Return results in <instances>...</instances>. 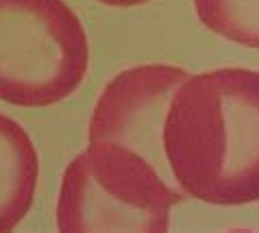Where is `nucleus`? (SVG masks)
<instances>
[{"label":"nucleus","instance_id":"5","mask_svg":"<svg viewBox=\"0 0 259 233\" xmlns=\"http://www.w3.org/2000/svg\"><path fill=\"white\" fill-rule=\"evenodd\" d=\"M39 157L33 140L13 118L0 113V233L13 231L33 205Z\"/></svg>","mask_w":259,"mask_h":233},{"label":"nucleus","instance_id":"2","mask_svg":"<svg viewBox=\"0 0 259 233\" xmlns=\"http://www.w3.org/2000/svg\"><path fill=\"white\" fill-rule=\"evenodd\" d=\"M185 194L133 148L90 144L68 164L57 201V227L83 231H157L170 227V209Z\"/></svg>","mask_w":259,"mask_h":233},{"label":"nucleus","instance_id":"7","mask_svg":"<svg viewBox=\"0 0 259 233\" xmlns=\"http://www.w3.org/2000/svg\"><path fill=\"white\" fill-rule=\"evenodd\" d=\"M107 7H140V5H146L148 0H98Z\"/></svg>","mask_w":259,"mask_h":233},{"label":"nucleus","instance_id":"6","mask_svg":"<svg viewBox=\"0 0 259 233\" xmlns=\"http://www.w3.org/2000/svg\"><path fill=\"white\" fill-rule=\"evenodd\" d=\"M194 9L215 35L259 50V0H194Z\"/></svg>","mask_w":259,"mask_h":233},{"label":"nucleus","instance_id":"3","mask_svg":"<svg viewBox=\"0 0 259 233\" xmlns=\"http://www.w3.org/2000/svg\"><path fill=\"white\" fill-rule=\"evenodd\" d=\"M90 42L63 0H0V100L50 107L78 90Z\"/></svg>","mask_w":259,"mask_h":233},{"label":"nucleus","instance_id":"1","mask_svg":"<svg viewBox=\"0 0 259 233\" xmlns=\"http://www.w3.org/2000/svg\"><path fill=\"white\" fill-rule=\"evenodd\" d=\"M163 155L175 185L209 205L259 201V70L188 76L170 100Z\"/></svg>","mask_w":259,"mask_h":233},{"label":"nucleus","instance_id":"4","mask_svg":"<svg viewBox=\"0 0 259 233\" xmlns=\"http://www.w3.org/2000/svg\"><path fill=\"white\" fill-rule=\"evenodd\" d=\"M188 70L168 63H146L120 72L103 90L90 118V144L113 142L146 157L175 185L163 155V122L170 100Z\"/></svg>","mask_w":259,"mask_h":233}]
</instances>
